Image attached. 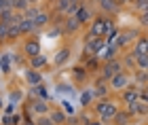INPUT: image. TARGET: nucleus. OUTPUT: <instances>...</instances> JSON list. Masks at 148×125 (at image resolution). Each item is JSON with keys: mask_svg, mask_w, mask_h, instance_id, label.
<instances>
[{"mask_svg": "<svg viewBox=\"0 0 148 125\" xmlns=\"http://www.w3.org/2000/svg\"><path fill=\"white\" fill-rule=\"evenodd\" d=\"M114 32V28H112V21L108 17H97V19H93V23H91V32L89 34H93V36H108V34H112Z\"/></svg>", "mask_w": 148, "mask_h": 125, "instance_id": "1", "label": "nucleus"}, {"mask_svg": "<svg viewBox=\"0 0 148 125\" xmlns=\"http://www.w3.org/2000/svg\"><path fill=\"white\" fill-rule=\"evenodd\" d=\"M95 113L102 121H112L114 115L119 113V108H116V104L110 102V100H99L97 106H95Z\"/></svg>", "mask_w": 148, "mask_h": 125, "instance_id": "2", "label": "nucleus"}, {"mask_svg": "<svg viewBox=\"0 0 148 125\" xmlns=\"http://www.w3.org/2000/svg\"><path fill=\"white\" fill-rule=\"evenodd\" d=\"M123 70V62L121 60H116V57H114V60H108L104 66H102V70H99V74H102L106 81H110V78L114 76V74H119V72Z\"/></svg>", "mask_w": 148, "mask_h": 125, "instance_id": "3", "label": "nucleus"}, {"mask_svg": "<svg viewBox=\"0 0 148 125\" xmlns=\"http://www.w3.org/2000/svg\"><path fill=\"white\" fill-rule=\"evenodd\" d=\"M129 81H131V78H129V74H127L125 70H121L119 74H114V76L110 78L108 83H110V87H112V89H116V91H121V89H125L127 85H129Z\"/></svg>", "mask_w": 148, "mask_h": 125, "instance_id": "4", "label": "nucleus"}, {"mask_svg": "<svg viewBox=\"0 0 148 125\" xmlns=\"http://www.w3.org/2000/svg\"><path fill=\"white\" fill-rule=\"evenodd\" d=\"M30 110H32V113H36V115H47V113H49L47 100H42V98H36V95H34V100L30 102Z\"/></svg>", "mask_w": 148, "mask_h": 125, "instance_id": "5", "label": "nucleus"}, {"mask_svg": "<svg viewBox=\"0 0 148 125\" xmlns=\"http://www.w3.org/2000/svg\"><path fill=\"white\" fill-rule=\"evenodd\" d=\"M140 87H136V85H127L125 87V91H123V100L127 102V104H131V102H136V100H140Z\"/></svg>", "mask_w": 148, "mask_h": 125, "instance_id": "6", "label": "nucleus"}, {"mask_svg": "<svg viewBox=\"0 0 148 125\" xmlns=\"http://www.w3.org/2000/svg\"><path fill=\"white\" fill-rule=\"evenodd\" d=\"M80 19L76 15H70V17H66V21H64V32H68V34H74V32H78L80 28Z\"/></svg>", "mask_w": 148, "mask_h": 125, "instance_id": "7", "label": "nucleus"}, {"mask_svg": "<svg viewBox=\"0 0 148 125\" xmlns=\"http://www.w3.org/2000/svg\"><path fill=\"white\" fill-rule=\"evenodd\" d=\"M23 53L28 55V57H34V55L40 53V45H38L36 38H28V41H25V45H23Z\"/></svg>", "mask_w": 148, "mask_h": 125, "instance_id": "8", "label": "nucleus"}, {"mask_svg": "<svg viewBox=\"0 0 148 125\" xmlns=\"http://www.w3.org/2000/svg\"><path fill=\"white\" fill-rule=\"evenodd\" d=\"M127 110H129L131 115H146L148 113V102L144 100H136V102H131V104H127Z\"/></svg>", "mask_w": 148, "mask_h": 125, "instance_id": "9", "label": "nucleus"}, {"mask_svg": "<svg viewBox=\"0 0 148 125\" xmlns=\"http://www.w3.org/2000/svg\"><path fill=\"white\" fill-rule=\"evenodd\" d=\"M49 117H51V121L55 123V125H66V123H68V115L64 113V108H55V110H51Z\"/></svg>", "mask_w": 148, "mask_h": 125, "instance_id": "10", "label": "nucleus"}, {"mask_svg": "<svg viewBox=\"0 0 148 125\" xmlns=\"http://www.w3.org/2000/svg\"><path fill=\"white\" fill-rule=\"evenodd\" d=\"M25 81L34 87V85H40V83H42V74H40L36 68H30V70H25Z\"/></svg>", "mask_w": 148, "mask_h": 125, "instance_id": "11", "label": "nucleus"}, {"mask_svg": "<svg viewBox=\"0 0 148 125\" xmlns=\"http://www.w3.org/2000/svg\"><path fill=\"white\" fill-rule=\"evenodd\" d=\"M99 6H102V11L110 13V15L119 13V9H121V4L116 2V0H99Z\"/></svg>", "mask_w": 148, "mask_h": 125, "instance_id": "12", "label": "nucleus"}, {"mask_svg": "<svg viewBox=\"0 0 148 125\" xmlns=\"http://www.w3.org/2000/svg\"><path fill=\"white\" fill-rule=\"evenodd\" d=\"M68 60H70V49H68V47H64V49H59V51H57V55H55V57H53V64H55V66H64Z\"/></svg>", "mask_w": 148, "mask_h": 125, "instance_id": "13", "label": "nucleus"}, {"mask_svg": "<svg viewBox=\"0 0 148 125\" xmlns=\"http://www.w3.org/2000/svg\"><path fill=\"white\" fill-rule=\"evenodd\" d=\"M148 53V38H138L136 47H133V55L140 57V55H146Z\"/></svg>", "mask_w": 148, "mask_h": 125, "instance_id": "14", "label": "nucleus"}, {"mask_svg": "<svg viewBox=\"0 0 148 125\" xmlns=\"http://www.w3.org/2000/svg\"><path fill=\"white\" fill-rule=\"evenodd\" d=\"M19 28H21V34H32V32H36L34 19H28V17H23L21 21H19Z\"/></svg>", "mask_w": 148, "mask_h": 125, "instance_id": "15", "label": "nucleus"}, {"mask_svg": "<svg viewBox=\"0 0 148 125\" xmlns=\"http://www.w3.org/2000/svg\"><path fill=\"white\" fill-rule=\"evenodd\" d=\"M112 121H114L112 125H127L131 121V113H129V110H125V113H116Z\"/></svg>", "mask_w": 148, "mask_h": 125, "instance_id": "16", "label": "nucleus"}, {"mask_svg": "<svg viewBox=\"0 0 148 125\" xmlns=\"http://www.w3.org/2000/svg\"><path fill=\"white\" fill-rule=\"evenodd\" d=\"M49 23V13H45V11H40L38 15L34 17V25H36V32L40 30V28H45V25Z\"/></svg>", "mask_w": 148, "mask_h": 125, "instance_id": "17", "label": "nucleus"}, {"mask_svg": "<svg viewBox=\"0 0 148 125\" xmlns=\"http://www.w3.org/2000/svg\"><path fill=\"white\" fill-rule=\"evenodd\" d=\"M15 17H17V11H15V9H4V11H0V21L13 23V21H15Z\"/></svg>", "mask_w": 148, "mask_h": 125, "instance_id": "18", "label": "nucleus"}, {"mask_svg": "<svg viewBox=\"0 0 148 125\" xmlns=\"http://www.w3.org/2000/svg\"><path fill=\"white\" fill-rule=\"evenodd\" d=\"M93 95L99 98V100H104V98L108 95V85H106V81L99 83V85H95V89H93Z\"/></svg>", "mask_w": 148, "mask_h": 125, "instance_id": "19", "label": "nucleus"}, {"mask_svg": "<svg viewBox=\"0 0 148 125\" xmlns=\"http://www.w3.org/2000/svg\"><path fill=\"white\" fill-rule=\"evenodd\" d=\"M136 83H138V87H146L148 85V70H138L136 72Z\"/></svg>", "mask_w": 148, "mask_h": 125, "instance_id": "20", "label": "nucleus"}, {"mask_svg": "<svg viewBox=\"0 0 148 125\" xmlns=\"http://www.w3.org/2000/svg\"><path fill=\"white\" fill-rule=\"evenodd\" d=\"M76 17L80 19V23H87V21L91 19V11L87 9L85 4H80V9H78V13H76Z\"/></svg>", "mask_w": 148, "mask_h": 125, "instance_id": "21", "label": "nucleus"}, {"mask_svg": "<svg viewBox=\"0 0 148 125\" xmlns=\"http://www.w3.org/2000/svg\"><path fill=\"white\" fill-rule=\"evenodd\" d=\"M21 36V28H19V23H9V41H15V38Z\"/></svg>", "mask_w": 148, "mask_h": 125, "instance_id": "22", "label": "nucleus"}, {"mask_svg": "<svg viewBox=\"0 0 148 125\" xmlns=\"http://www.w3.org/2000/svg\"><path fill=\"white\" fill-rule=\"evenodd\" d=\"M45 64H47V57H45V55H40V53L34 55V57H30V66H32V68H36V70H38V68H42Z\"/></svg>", "mask_w": 148, "mask_h": 125, "instance_id": "23", "label": "nucleus"}, {"mask_svg": "<svg viewBox=\"0 0 148 125\" xmlns=\"http://www.w3.org/2000/svg\"><path fill=\"white\" fill-rule=\"evenodd\" d=\"M93 98H95V95H93V89H89V91H83V93H80V104H83V106H89Z\"/></svg>", "mask_w": 148, "mask_h": 125, "instance_id": "24", "label": "nucleus"}, {"mask_svg": "<svg viewBox=\"0 0 148 125\" xmlns=\"http://www.w3.org/2000/svg\"><path fill=\"white\" fill-rule=\"evenodd\" d=\"M38 13H40V9H38V6H36V4H30L28 9L23 11V17H28V19H34V17L38 15Z\"/></svg>", "mask_w": 148, "mask_h": 125, "instance_id": "25", "label": "nucleus"}, {"mask_svg": "<svg viewBox=\"0 0 148 125\" xmlns=\"http://www.w3.org/2000/svg\"><path fill=\"white\" fill-rule=\"evenodd\" d=\"M32 93H34V95H38V98H42V100H47V98H49V93L45 91V85H42V83H40V85H34Z\"/></svg>", "mask_w": 148, "mask_h": 125, "instance_id": "26", "label": "nucleus"}, {"mask_svg": "<svg viewBox=\"0 0 148 125\" xmlns=\"http://www.w3.org/2000/svg\"><path fill=\"white\" fill-rule=\"evenodd\" d=\"M0 41H9V23L0 21Z\"/></svg>", "mask_w": 148, "mask_h": 125, "instance_id": "27", "label": "nucleus"}, {"mask_svg": "<svg viewBox=\"0 0 148 125\" xmlns=\"http://www.w3.org/2000/svg\"><path fill=\"white\" fill-rule=\"evenodd\" d=\"M136 62H138V68H140V70H148V53L136 57Z\"/></svg>", "mask_w": 148, "mask_h": 125, "instance_id": "28", "label": "nucleus"}, {"mask_svg": "<svg viewBox=\"0 0 148 125\" xmlns=\"http://www.w3.org/2000/svg\"><path fill=\"white\" fill-rule=\"evenodd\" d=\"M36 125H55V123L51 121V117H47V115H38Z\"/></svg>", "mask_w": 148, "mask_h": 125, "instance_id": "29", "label": "nucleus"}, {"mask_svg": "<svg viewBox=\"0 0 148 125\" xmlns=\"http://www.w3.org/2000/svg\"><path fill=\"white\" fill-rule=\"evenodd\" d=\"M62 106H64V113H66V115H70V117L74 115V106H72L68 100H64V102H62Z\"/></svg>", "mask_w": 148, "mask_h": 125, "instance_id": "30", "label": "nucleus"}, {"mask_svg": "<svg viewBox=\"0 0 148 125\" xmlns=\"http://www.w3.org/2000/svg\"><path fill=\"white\" fill-rule=\"evenodd\" d=\"M70 2H72V0H57V11L66 13V9L70 6Z\"/></svg>", "mask_w": 148, "mask_h": 125, "instance_id": "31", "label": "nucleus"}, {"mask_svg": "<svg viewBox=\"0 0 148 125\" xmlns=\"http://www.w3.org/2000/svg\"><path fill=\"white\" fill-rule=\"evenodd\" d=\"M140 25H142V28H148V11L140 13Z\"/></svg>", "mask_w": 148, "mask_h": 125, "instance_id": "32", "label": "nucleus"}, {"mask_svg": "<svg viewBox=\"0 0 148 125\" xmlns=\"http://www.w3.org/2000/svg\"><path fill=\"white\" fill-rule=\"evenodd\" d=\"M28 6H30V2H28V0H17V11H25V9H28Z\"/></svg>", "mask_w": 148, "mask_h": 125, "instance_id": "33", "label": "nucleus"}, {"mask_svg": "<svg viewBox=\"0 0 148 125\" xmlns=\"http://www.w3.org/2000/svg\"><path fill=\"white\" fill-rule=\"evenodd\" d=\"M2 125H13V117L11 115H4L2 117Z\"/></svg>", "mask_w": 148, "mask_h": 125, "instance_id": "34", "label": "nucleus"}, {"mask_svg": "<svg viewBox=\"0 0 148 125\" xmlns=\"http://www.w3.org/2000/svg\"><path fill=\"white\" fill-rule=\"evenodd\" d=\"M0 66H2V70L6 72V70H9V60H6V57H2V60H0Z\"/></svg>", "mask_w": 148, "mask_h": 125, "instance_id": "35", "label": "nucleus"}, {"mask_svg": "<svg viewBox=\"0 0 148 125\" xmlns=\"http://www.w3.org/2000/svg\"><path fill=\"white\" fill-rule=\"evenodd\" d=\"M83 68H76V70H74V76H76V78H85V74H83Z\"/></svg>", "mask_w": 148, "mask_h": 125, "instance_id": "36", "label": "nucleus"}, {"mask_svg": "<svg viewBox=\"0 0 148 125\" xmlns=\"http://www.w3.org/2000/svg\"><path fill=\"white\" fill-rule=\"evenodd\" d=\"M11 100H13V102H17V100H21V93H19V91H13V95H11Z\"/></svg>", "mask_w": 148, "mask_h": 125, "instance_id": "37", "label": "nucleus"}, {"mask_svg": "<svg viewBox=\"0 0 148 125\" xmlns=\"http://www.w3.org/2000/svg\"><path fill=\"white\" fill-rule=\"evenodd\" d=\"M4 9H9V0H0V11H4Z\"/></svg>", "mask_w": 148, "mask_h": 125, "instance_id": "38", "label": "nucleus"}, {"mask_svg": "<svg viewBox=\"0 0 148 125\" xmlns=\"http://www.w3.org/2000/svg\"><path fill=\"white\" fill-rule=\"evenodd\" d=\"M9 9H15L17 11V0H9Z\"/></svg>", "mask_w": 148, "mask_h": 125, "instance_id": "39", "label": "nucleus"}, {"mask_svg": "<svg viewBox=\"0 0 148 125\" xmlns=\"http://www.w3.org/2000/svg\"><path fill=\"white\" fill-rule=\"evenodd\" d=\"M28 2H30V4H36V2H40V0H28Z\"/></svg>", "mask_w": 148, "mask_h": 125, "instance_id": "40", "label": "nucleus"}, {"mask_svg": "<svg viewBox=\"0 0 148 125\" xmlns=\"http://www.w3.org/2000/svg\"><path fill=\"white\" fill-rule=\"evenodd\" d=\"M142 91H144V93H146V95H148V85H146V87H144V89H142Z\"/></svg>", "mask_w": 148, "mask_h": 125, "instance_id": "41", "label": "nucleus"}]
</instances>
